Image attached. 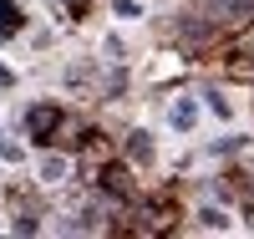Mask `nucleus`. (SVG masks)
<instances>
[{
  "label": "nucleus",
  "mask_w": 254,
  "mask_h": 239,
  "mask_svg": "<svg viewBox=\"0 0 254 239\" xmlns=\"http://www.w3.org/2000/svg\"><path fill=\"white\" fill-rule=\"evenodd\" d=\"M193 117H198L193 102H178V107H173V127H193Z\"/></svg>",
  "instance_id": "obj_2"
},
{
  "label": "nucleus",
  "mask_w": 254,
  "mask_h": 239,
  "mask_svg": "<svg viewBox=\"0 0 254 239\" xmlns=\"http://www.w3.org/2000/svg\"><path fill=\"white\" fill-rule=\"evenodd\" d=\"M147 153H153V148H147V133H137L132 138V158H147Z\"/></svg>",
  "instance_id": "obj_4"
},
{
  "label": "nucleus",
  "mask_w": 254,
  "mask_h": 239,
  "mask_svg": "<svg viewBox=\"0 0 254 239\" xmlns=\"http://www.w3.org/2000/svg\"><path fill=\"white\" fill-rule=\"evenodd\" d=\"M203 224H208V229H224L229 219H224V214H219V209H203Z\"/></svg>",
  "instance_id": "obj_3"
},
{
  "label": "nucleus",
  "mask_w": 254,
  "mask_h": 239,
  "mask_svg": "<svg viewBox=\"0 0 254 239\" xmlns=\"http://www.w3.org/2000/svg\"><path fill=\"white\" fill-rule=\"evenodd\" d=\"M41 173H46V183H61V178H66V158H46Z\"/></svg>",
  "instance_id": "obj_1"
},
{
  "label": "nucleus",
  "mask_w": 254,
  "mask_h": 239,
  "mask_svg": "<svg viewBox=\"0 0 254 239\" xmlns=\"http://www.w3.org/2000/svg\"><path fill=\"white\" fill-rule=\"evenodd\" d=\"M142 5H137V0H117V15H137Z\"/></svg>",
  "instance_id": "obj_5"
}]
</instances>
